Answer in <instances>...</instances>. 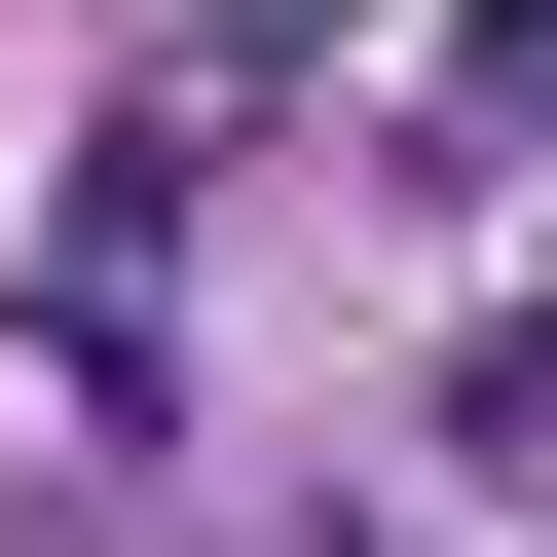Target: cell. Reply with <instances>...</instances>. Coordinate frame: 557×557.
I'll list each match as a JSON object with an SVG mask.
<instances>
[{
    "mask_svg": "<svg viewBox=\"0 0 557 557\" xmlns=\"http://www.w3.org/2000/svg\"><path fill=\"white\" fill-rule=\"evenodd\" d=\"M446 112H483V149H557V0H446Z\"/></svg>",
    "mask_w": 557,
    "mask_h": 557,
    "instance_id": "6da1fadb",
    "label": "cell"
}]
</instances>
